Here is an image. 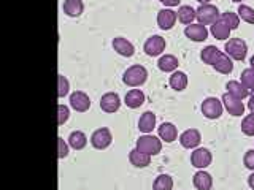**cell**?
I'll use <instances>...</instances> for the list:
<instances>
[{
    "label": "cell",
    "instance_id": "39",
    "mask_svg": "<svg viewBox=\"0 0 254 190\" xmlns=\"http://www.w3.org/2000/svg\"><path fill=\"white\" fill-rule=\"evenodd\" d=\"M164 6H177L180 3V0H162Z\"/></svg>",
    "mask_w": 254,
    "mask_h": 190
},
{
    "label": "cell",
    "instance_id": "31",
    "mask_svg": "<svg viewBox=\"0 0 254 190\" xmlns=\"http://www.w3.org/2000/svg\"><path fill=\"white\" fill-rule=\"evenodd\" d=\"M219 19H221L222 22H224L230 30L237 29V27H238V24H240V16L235 14V13H232V11H226V13H222Z\"/></svg>",
    "mask_w": 254,
    "mask_h": 190
},
{
    "label": "cell",
    "instance_id": "7",
    "mask_svg": "<svg viewBox=\"0 0 254 190\" xmlns=\"http://www.w3.org/2000/svg\"><path fill=\"white\" fill-rule=\"evenodd\" d=\"M211 160H213V155L210 150L205 147H197L194 152L190 154V163L198 170L206 168V166L211 163Z\"/></svg>",
    "mask_w": 254,
    "mask_h": 190
},
{
    "label": "cell",
    "instance_id": "11",
    "mask_svg": "<svg viewBox=\"0 0 254 190\" xmlns=\"http://www.w3.org/2000/svg\"><path fill=\"white\" fill-rule=\"evenodd\" d=\"M200 141H202V137H200V132L197 129H188L186 132H183L180 137L181 146L186 149H195L200 144Z\"/></svg>",
    "mask_w": 254,
    "mask_h": 190
},
{
    "label": "cell",
    "instance_id": "43",
    "mask_svg": "<svg viewBox=\"0 0 254 190\" xmlns=\"http://www.w3.org/2000/svg\"><path fill=\"white\" fill-rule=\"evenodd\" d=\"M250 62H251V68H254V55L251 57V60H250Z\"/></svg>",
    "mask_w": 254,
    "mask_h": 190
},
{
    "label": "cell",
    "instance_id": "37",
    "mask_svg": "<svg viewBox=\"0 0 254 190\" xmlns=\"http://www.w3.org/2000/svg\"><path fill=\"white\" fill-rule=\"evenodd\" d=\"M67 154H68L67 142L64 141L62 138H58V157L59 158H64V157H67Z\"/></svg>",
    "mask_w": 254,
    "mask_h": 190
},
{
    "label": "cell",
    "instance_id": "27",
    "mask_svg": "<svg viewBox=\"0 0 254 190\" xmlns=\"http://www.w3.org/2000/svg\"><path fill=\"white\" fill-rule=\"evenodd\" d=\"M86 142H87V138H86V135L83 132H71L70 133V137H68V144L73 147L75 150H81L84 146H86Z\"/></svg>",
    "mask_w": 254,
    "mask_h": 190
},
{
    "label": "cell",
    "instance_id": "6",
    "mask_svg": "<svg viewBox=\"0 0 254 190\" xmlns=\"http://www.w3.org/2000/svg\"><path fill=\"white\" fill-rule=\"evenodd\" d=\"M111 141H113V137H111V132L107 127H102V129H97L91 137V144L95 149H107Z\"/></svg>",
    "mask_w": 254,
    "mask_h": 190
},
{
    "label": "cell",
    "instance_id": "32",
    "mask_svg": "<svg viewBox=\"0 0 254 190\" xmlns=\"http://www.w3.org/2000/svg\"><path fill=\"white\" fill-rule=\"evenodd\" d=\"M242 84L248 91H254V68H246L242 71Z\"/></svg>",
    "mask_w": 254,
    "mask_h": 190
},
{
    "label": "cell",
    "instance_id": "44",
    "mask_svg": "<svg viewBox=\"0 0 254 190\" xmlns=\"http://www.w3.org/2000/svg\"><path fill=\"white\" fill-rule=\"evenodd\" d=\"M232 2H242V0H232Z\"/></svg>",
    "mask_w": 254,
    "mask_h": 190
},
{
    "label": "cell",
    "instance_id": "29",
    "mask_svg": "<svg viewBox=\"0 0 254 190\" xmlns=\"http://www.w3.org/2000/svg\"><path fill=\"white\" fill-rule=\"evenodd\" d=\"M214 70L219 71V73H222V75L232 73L234 63H232V60H230V57H229L227 54H222V55H221V59L216 62V65H214Z\"/></svg>",
    "mask_w": 254,
    "mask_h": 190
},
{
    "label": "cell",
    "instance_id": "20",
    "mask_svg": "<svg viewBox=\"0 0 254 190\" xmlns=\"http://www.w3.org/2000/svg\"><path fill=\"white\" fill-rule=\"evenodd\" d=\"M159 138L165 142H172L178 138L177 127L170 122H164L162 125H159Z\"/></svg>",
    "mask_w": 254,
    "mask_h": 190
},
{
    "label": "cell",
    "instance_id": "21",
    "mask_svg": "<svg viewBox=\"0 0 254 190\" xmlns=\"http://www.w3.org/2000/svg\"><path fill=\"white\" fill-rule=\"evenodd\" d=\"M157 67L161 68L165 73H172L178 68V59L175 57L173 54H165L162 57H159L157 60Z\"/></svg>",
    "mask_w": 254,
    "mask_h": 190
},
{
    "label": "cell",
    "instance_id": "36",
    "mask_svg": "<svg viewBox=\"0 0 254 190\" xmlns=\"http://www.w3.org/2000/svg\"><path fill=\"white\" fill-rule=\"evenodd\" d=\"M58 97H64V95H67V92H68V81H67V78L65 76H62V75H59L58 76Z\"/></svg>",
    "mask_w": 254,
    "mask_h": 190
},
{
    "label": "cell",
    "instance_id": "24",
    "mask_svg": "<svg viewBox=\"0 0 254 190\" xmlns=\"http://www.w3.org/2000/svg\"><path fill=\"white\" fill-rule=\"evenodd\" d=\"M226 89H227V92L230 95H234V97L240 98V100L250 97V91L246 89V87L242 83H238V81H229L226 84Z\"/></svg>",
    "mask_w": 254,
    "mask_h": 190
},
{
    "label": "cell",
    "instance_id": "15",
    "mask_svg": "<svg viewBox=\"0 0 254 190\" xmlns=\"http://www.w3.org/2000/svg\"><path fill=\"white\" fill-rule=\"evenodd\" d=\"M113 48H115V51L118 54L124 55V57H130V55L135 52L133 45L129 42V40H126L123 37H118V38L113 40Z\"/></svg>",
    "mask_w": 254,
    "mask_h": 190
},
{
    "label": "cell",
    "instance_id": "17",
    "mask_svg": "<svg viewBox=\"0 0 254 190\" xmlns=\"http://www.w3.org/2000/svg\"><path fill=\"white\" fill-rule=\"evenodd\" d=\"M192 184L197 190H210L213 187V179L206 171H197L192 178Z\"/></svg>",
    "mask_w": 254,
    "mask_h": 190
},
{
    "label": "cell",
    "instance_id": "8",
    "mask_svg": "<svg viewBox=\"0 0 254 190\" xmlns=\"http://www.w3.org/2000/svg\"><path fill=\"white\" fill-rule=\"evenodd\" d=\"M222 105H224L226 111L230 116H242L246 109L243 101L240 98L234 97V95H230L229 92L226 95H222Z\"/></svg>",
    "mask_w": 254,
    "mask_h": 190
},
{
    "label": "cell",
    "instance_id": "19",
    "mask_svg": "<svg viewBox=\"0 0 254 190\" xmlns=\"http://www.w3.org/2000/svg\"><path fill=\"white\" fill-rule=\"evenodd\" d=\"M222 54H224V52H221L216 46H206V48H203V51H202L200 55H202L203 63L214 67V65H216V62L221 59Z\"/></svg>",
    "mask_w": 254,
    "mask_h": 190
},
{
    "label": "cell",
    "instance_id": "41",
    "mask_svg": "<svg viewBox=\"0 0 254 190\" xmlns=\"http://www.w3.org/2000/svg\"><path fill=\"white\" fill-rule=\"evenodd\" d=\"M248 184H250V187H251V189L254 190V173H253L251 176L248 178Z\"/></svg>",
    "mask_w": 254,
    "mask_h": 190
},
{
    "label": "cell",
    "instance_id": "28",
    "mask_svg": "<svg viewBox=\"0 0 254 190\" xmlns=\"http://www.w3.org/2000/svg\"><path fill=\"white\" fill-rule=\"evenodd\" d=\"M211 34H213V37L216 38V40H229L230 29L219 19V21H216L211 26Z\"/></svg>",
    "mask_w": 254,
    "mask_h": 190
},
{
    "label": "cell",
    "instance_id": "3",
    "mask_svg": "<svg viewBox=\"0 0 254 190\" xmlns=\"http://www.w3.org/2000/svg\"><path fill=\"white\" fill-rule=\"evenodd\" d=\"M224 49L229 57L235 60H245L246 52H248V46H246L242 38H229L227 43L224 45Z\"/></svg>",
    "mask_w": 254,
    "mask_h": 190
},
{
    "label": "cell",
    "instance_id": "38",
    "mask_svg": "<svg viewBox=\"0 0 254 190\" xmlns=\"http://www.w3.org/2000/svg\"><path fill=\"white\" fill-rule=\"evenodd\" d=\"M243 163H245V166L248 170H253L254 171V149L253 150H248V152L245 154V157H243Z\"/></svg>",
    "mask_w": 254,
    "mask_h": 190
},
{
    "label": "cell",
    "instance_id": "14",
    "mask_svg": "<svg viewBox=\"0 0 254 190\" xmlns=\"http://www.w3.org/2000/svg\"><path fill=\"white\" fill-rule=\"evenodd\" d=\"M119 105H121V100H119L118 94L115 92H107L103 97L100 98V108L105 113H116L119 109Z\"/></svg>",
    "mask_w": 254,
    "mask_h": 190
},
{
    "label": "cell",
    "instance_id": "16",
    "mask_svg": "<svg viewBox=\"0 0 254 190\" xmlns=\"http://www.w3.org/2000/svg\"><path fill=\"white\" fill-rule=\"evenodd\" d=\"M156 127V116L151 113V111H146V113H143L138 119V130L141 133H151L154 130Z\"/></svg>",
    "mask_w": 254,
    "mask_h": 190
},
{
    "label": "cell",
    "instance_id": "46",
    "mask_svg": "<svg viewBox=\"0 0 254 190\" xmlns=\"http://www.w3.org/2000/svg\"><path fill=\"white\" fill-rule=\"evenodd\" d=\"M161 2H162V0H161Z\"/></svg>",
    "mask_w": 254,
    "mask_h": 190
},
{
    "label": "cell",
    "instance_id": "34",
    "mask_svg": "<svg viewBox=\"0 0 254 190\" xmlns=\"http://www.w3.org/2000/svg\"><path fill=\"white\" fill-rule=\"evenodd\" d=\"M242 132L246 137H254V113L246 116L242 122Z\"/></svg>",
    "mask_w": 254,
    "mask_h": 190
},
{
    "label": "cell",
    "instance_id": "25",
    "mask_svg": "<svg viewBox=\"0 0 254 190\" xmlns=\"http://www.w3.org/2000/svg\"><path fill=\"white\" fill-rule=\"evenodd\" d=\"M169 83H170V87L175 91H185L186 87H188V76L183 73V71H173L170 79H169Z\"/></svg>",
    "mask_w": 254,
    "mask_h": 190
},
{
    "label": "cell",
    "instance_id": "26",
    "mask_svg": "<svg viewBox=\"0 0 254 190\" xmlns=\"http://www.w3.org/2000/svg\"><path fill=\"white\" fill-rule=\"evenodd\" d=\"M194 19H197V14H195L192 6L185 5V6H181L178 10V21L181 24H186V26H189V24H192Z\"/></svg>",
    "mask_w": 254,
    "mask_h": 190
},
{
    "label": "cell",
    "instance_id": "22",
    "mask_svg": "<svg viewBox=\"0 0 254 190\" xmlns=\"http://www.w3.org/2000/svg\"><path fill=\"white\" fill-rule=\"evenodd\" d=\"M124 101L129 108H140L143 103H145V94L138 89H132L127 92Z\"/></svg>",
    "mask_w": 254,
    "mask_h": 190
},
{
    "label": "cell",
    "instance_id": "30",
    "mask_svg": "<svg viewBox=\"0 0 254 190\" xmlns=\"http://www.w3.org/2000/svg\"><path fill=\"white\" fill-rule=\"evenodd\" d=\"M173 189V179L169 174H159L154 179L153 190H172Z\"/></svg>",
    "mask_w": 254,
    "mask_h": 190
},
{
    "label": "cell",
    "instance_id": "18",
    "mask_svg": "<svg viewBox=\"0 0 254 190\" xmlns=\"http://www.w3.org/2000/svg\"><path fill=\"white\" fill-rule=\"evenodd\" d=\"M129 162L133 166H137V168H145V166H148L151 163V155L141 152V150H138L137 147H135L133 150L129 152Z\"/></svg>",
    "mask_w": 254,
    "mask_h": 190
},
{
    "label": "cell",
    "instance_id": "12",
    "mask_svg": "<svg viewBox=\"0 0 254 190\" xmlns=\"http://www.w3.org/2000/svg\"><path fill=\"white\" fill-rule=\"evenodd\" d=\"M178 19V14L170 8H164L157 13V26L162 30H170Z\"/></svg>",
    "mask_w": 254,
    "mask_h": 190
},
{
    "label": "cell",
    "instance_id": "23",
    "mask_svg": "<svg viewBox=\"0 0 254 190\" xmlns=\"http://www.w3.org/2000/svg\"><path fill=\"white\" fill-rule=\"evenodd\" d=\"M62 8H64V13L75 18V16H79L83 13L84 3L81 2V0H64Z\"/></svg>",
    "mask_w": 254,
    "mask_h": 190
},
{
    "label": "cell",
    "instance_id": "13",
    "mask_svg": "<svg viewBox=\"0 0 254 190\" xmlns=\"http://www.w3.org/2000/svg\"><path fill=\"white\" fill-rule=\"evenodd\" d=\"M185 35L192 42H205L208 37V30L203 24H189L185 29Z\"/></svg>",
    "mask_w": 254,
    "mask_h": 190
},
{
    "label": "cell",
    "instance_id": "1",
    "mask_svg": "<svg viewBox=\"0 0 254 190\" xmlns=\"http://www.w3.org/2000/svg\"><path fill=\"white\" fill-rule=\"evenodd\" d=\"M148 78V71L145 67L141 65H132L129 67L123 75V81L126 86H130V87H137V86H141L145 84Z\"/></svg>",
    "mask_w": 254,
    "mask_h": 190
},
{
    "label": "cell",
    "instance_id": "9",
    "mask_svg": "<svg viewBox=\"0 0 254 190\" xmlns=\"http://www.w3.org/2000/svg\"><path fill=\"white\" fill-rule=\"evenodd\" d=\"M143 49L148 55L151 57H156V55H161L165 49V40L161 37V35H153L149 37L145 45H143Z\"/></svg>",
    "mask_w": 254,
    "mask_h": 190
},
{
    "label": "cell",
    "instance_id": "2",
    "mask_svg": "<svg viewBox=\"0 0 254 190\" xmlns=\"http://www.w3.org/2000/svg\"><path fill=\"white\" fill-rule=\"evenodd\" d=\"M137 149L148 155H156L162 150V142L153 135H143L137 140Z\"/></svg>",
    "mask_w": 254,
    "mask_h": 190
},
{
    "label": "cell",
    "instance_id": "10",
    "mask_svg": "<svg viewBox=\"0 0 254 190\" xmlns=\"http://www.w3.org/2000/svg\"><path fill=\"white\" fill-rule=\"evenodd\" d=\"M70 105L75 111H78V113H84V111H87L91 108L89 95L83 91H75L70 95Z\"/></svg>",
    "mask_w": 254,
    "mask_h": 190
},
{
    "label": "cell",
    "instance_id": "40",
    "mask_svg": "<svg viewBox=\"0 0 254 190\" xmlns=\"http://www.w3.org/2000/svg\"><path fill=\"white\" fill-rule=\"evenodd\" d=\"M248 108L251 109V113H254V97L250 98V101H248Z\"/></svg>",
    "mask_w": 254,
    "mask_h": 190
},
{
    "label": "cell",
    "instance_id": "42",
    "mask_svg": "<svg viewBox=\"0 0 254 190\" xmlns=\"http://www.w3.org/2000/svg\"><path fill=\"white\" fill-rule=\"evenodd\" d=\"M197 2H200L202 5H205V3H208V2H210V0H197Z\"/></svg>",
    "mask_w": 254,
    "mask_h": 190
},
{
    "label": "cell",
    "instance_id": "35",
    "mask_svg": "<svg viewBox=\"0 0 254 190\" xmlns=\"http://www.w3.org/2000/svg\"><path fill=\"white\" fill-rule=\"evenodd\" d=\"M70 116V111L65 105H62V103H59L58 105V125H64L67 122V119Z\"/></svg>",
    "mask_w": 254,
    "mask_h": 190
},
{
    "label": "cell",
    "instance_id": "5",
    "mask_svg": "<svg viewBox=\"0 0 254 190\" xmlns=\"http://www.w3.org/2000/svg\"><path fill=\"white\" fill-rule=\"evenodd\" d=\"M202 113L205 117L208 119H218L221 117L222 114V109H224V105H222V101L214 98V97H208L202 101Z\"/></svg>",
    "mask_w": 254,
    "mask_h": 190
},
{
    "label": "cell",
    "instance_id": "33",
    "mask_svg": "<svg viewBox=\"0 0 254 190\" xmlns=\"http://www.w3.org/2000/svg\"><path fill=\"white\" fill-rule=\"evenodd\" d=\"M238 16H240V19H243L245 22L254 24V10H253V8H250L248 5L238 6Z\"/></svg>",
    "mask_w": 254,
    "mask_h": 190
},
{
    "label": "cell",
    "instance_id": "4",
    "mask_svg": "<svg viewBox=\"0 0 254 190\" xmlns=\"http://www.w3.org/2000/svg\"><path fill=\"white\" fill-rule=\"evenodd\" d=\"M195 14H197L198 24H203V26H213V24L216 21H219V18H221L218 8L214 5H210V3H205L202 6H198Z\"/></svg>",
    "mask_w": 254,
    "mask_h": 190
},
{
    "label": "cell",
    "instance_id": "45",
    "mask_svg": "<svg viewBox=\"0 0 254 190\" xmlns=\"http://www.w3.org/2000/svg\"><path fill=\"white\" fill-rule=\"evenodd\" d=\"M251 97H254V91H253V92H251Z\"/></svg>",
    "mask_w": 254,
    "mask_h": 190
}]
</instances>
